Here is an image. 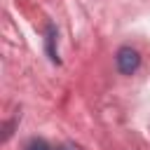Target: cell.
<instances>
[{
    "label": "cell",
    "mask_w": 150,
    "mask_h": 150,
    "mask_svg": "<svg viewBox=\"0 0 150 150\" xmlns=\"http://www.w3.org/2000/svg\"><path fill=\"white\" fill-rule=\"evenodd\" d=\"M115 63H117V70L122 75H134L141 66V54L134 47H120L117 56H115Z\"/></svg>",
    "instance_id": "1"
},
{
    "label": "cell",
    "mask_w": 150,
    "mask_h": 150,
    "mask_svg": "<svg viewBox=\"0 0 150 150\" xmlns=\"http://www.w3.org/2000/svg\"><path fill=\"white\" fill-rule=\"evenodd\" d=\"M56 38H59V33H56V28L49 23L47 30H45V47H47V56H49L52 63H61L59 52H56Z\"/></svg>",
    "instance_id": "2"
},
{
    "label": "cell",
    "mask_w": 150,
    "mask_h": 150,
    "mask_svg": "<svg viewBox=\"0 0 150 150\" xmlns=\"http://www.w3.org/2000/svg\"><path fill=\"white\" fill-rule=\"evenodd\" d=\"M23 150H49V145H47L42 138H30V141L26 143Z\"/></svg>",
    "instance_id": "3"
},
{
    "label": "cell",
    "mask_w": 150,
    "mask_h": 150,
    "mask_svg": "<svg viewBox=\"0 0 150 150\" xmlns=\"http://www.w3.org/2000/svg\"><path fill=\"white\" fill-rule=\"evenodd\" d=\"M56 150H77V148H75V145H59Z\"/></svg>",
    "instance_id": "4"
}]
</instances>
